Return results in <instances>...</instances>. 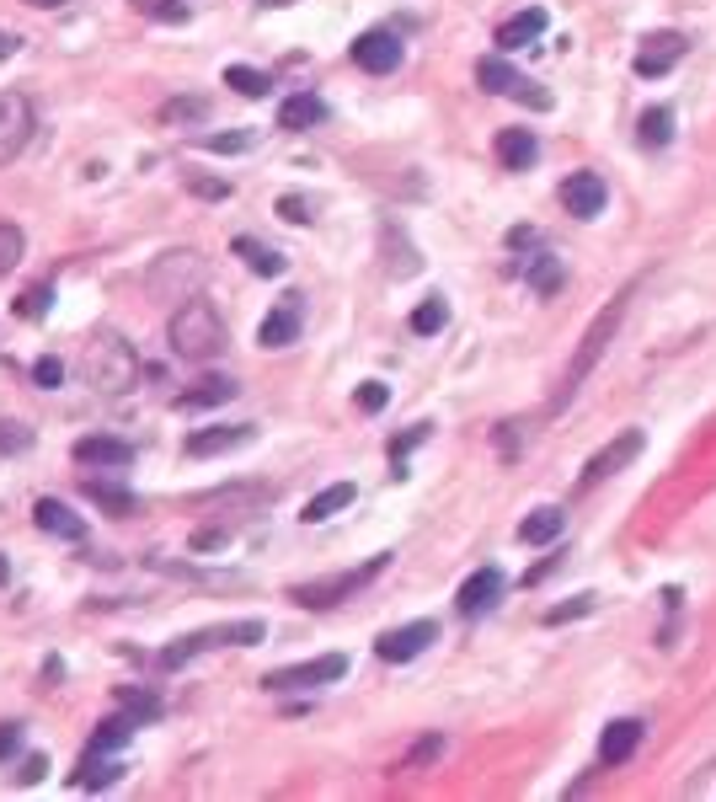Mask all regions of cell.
<instances>
[{
	"label": "cell",
	"instance_id": "1",
	"mask_svg": "<svg viewBox=\"0 0 716 802\" xmlns=\"http://www.w3.org/2000/svg\"><path fill=\"white\" fill-rule=\"evenodd\" d=\"M166 343L177 359H188V364H209V359H220V353L230 348V332H225V321L220 311H214L209 300H182L177 311H171L166 321Z\"/></svg>",
	"mask_w": 716,
	"mask_h": 802
},
{
	"label": "cell",
	"instance_id": "2",
	"mask_svg": "<svg viewBox=\"0 0 716 802\" xmlns=\"http://www.w3.org/2000/svg\"><path fill=\"white\" fill-rule=\"evenodd\" d=\"M631 289L636 284H626L620 295L604 305V311L588 321V332H583V343H578V353H572V364H567V375H562V391H556V407H567L572 396H578V385L594 375L599 369V359H604V348L615 343V332H620V321H626V305H631Z\"/></svg>",
	"mask_w": 716,
	"mask_h": 802
},
{
	"label": "cell",
	"instance_id": "3",
	"mask_svg": "<svg viewBox=\"0 0 716 802\" xmlns=\"http://www.w3.org/2000/svg\"><path fill=\"white\" fill-rule=\"evenodd\" d=\"M81 375H86L91 391L123 396V391H134V380H139V353L123 343L118 332H97L81 353Z\"/></svg>",
	"mask_w": 716,
	"mask_h": 802
},
{
	"label": "cell",
	"instance_id": "4",
	"mask_svg": "<svg viewBox=\"0 0 716 802\" xmlns=\"http://www.w3.org/2000/svg\"><path fill=\"white\" fill-rule=\"evenodd\" d=\"M385 567H391V551L369 557L364 567H348V573H332V578H316V583H294L289 599H294V605H305V610H332V605H342L348 594L364 589V583H375Z\"/></svg>",
	"mask_w": 716,
	"mask_h": 802
},
{
	"label": "cell",
	"instance_id": "5",
	"mask_svg": "<svg viewBox=\"0 0 716 802\" xmlns=\"http://www.w3.org/2000/svg\"><path fill=\"white\" fill-rule=\"evenodd\" d=\"M268 637L262 621H225V626H209V631H193V637H177L171 647H161V669H182L188 658L209 653V647H257Z\"/></svg>",
	"mask_w": 716,
	"mask_h": 802
},
{
	"label": "cell",
	"instance_id": "6",
	"mask_svg": "<svg viewBox=\"0 0 716 802\" xmlns=\"http://www.w3.org/2000/svg\"><path fill=\"white\" fill-rule=\"evenodd\" d=\"M204 257L198 252H166L155 268L145 273V284L155 289L161 300H193L198 295V284H204Z\"/></svg>",
	"mask_w": 716,
	"mask_h": 802
},
{
	"label": "cell",
	"instance_id": "7",
	"mask_svg": "<svg viewBox=\"0 0 716 802\" xmlns=\"http://www.w3.org/2000/svg\"><path fill=\"white\" fill-rule=\"evenodd\" d=\"M476 81H481V91H492V97L524 102V107H535V113H546V107H551V91H540L529 75L513 70L508 59H476Z\"/></svg>",
	"mask_w": 716,
	"mask_h": 802
},
{
	"label": "cell",
	"instance_id": "8",
	"mask_svg": "<svg viewBox=\"0 0 716 802\" xmlns=\"http://www.w3.org/2000/svg\"><path fill=\"white\" fill-rule=\"evenodd\" d=\"M348 674V658L342 653H321V658H305V663H289V669H268L262 685L268 690H321Z\"/></svg>",
	"mask_w": 716,
	"mask_h": 802
},
{
	"label": "cell",
	"instance_id": "9",
	"mask_svg": "<svg viewBox=\"0 0 716 802\" xmlns=\"http://www.w3.org/2000/svg\"><path fill=\"white\" fill-rule=\"evenodd\" d=\"M33 102L22 91H0V166L17 161L27 145H33Z\"/></svg>",
	"mask_w": 716,
	"mask_h": 802
},
{
	"label": "cell",
	"instance_id": "10",
	"mask_svg": "<svg viewBox=\"0 0 716 802\" xmlns=\"http://www.w3.org/2000/svg\"><path fill=\"white\" fill-rule=\"evenodd\" d=\"M642 444H647V434H642V428H626V434H620V439H610V444H604V450H594V455H588V466H583V476H578V487L588 492V487L610 482L615 471H626L631 460L642 455Z\"/></svg>",
	"mask_w": 716,
	"mask_h": 802
},
{
	"label": "cell",
	"instance_id": "11",
	"mask_svg": "<svg viewBox=\"0 0 716 802\" xmlns=\"http://www.w3.org/2000/svg\"><path fill=\"white\" fill-rule=\"evenodd\" d=\"M439 637L433 621H407V626H391L385 637L375 642V658L380 663H412L417 653H428V642Z\"/></svg>",
	"mask_w": 716,
	"mask_h": 802
},
{
	"label": "cell",
	"instance_id": "12",
	"mask_svg": "<svg viewBox=\"0 0 716 802\" xmlns=\"http://www.w3.org/2000/svg\"><path fill=\"white\" fill-rule=\"evenodd\" d=\"M353 65L369 70V75H391L401 65V38L385 33V27H369V33H358L353 43Z\"/></svg>",
	"mask_w": 716,
	"mask_h": 802
},
{
	"label": "cell",
	"instance_id": "13",
	"mask_svg": "<svg viewBox=\"0 0 716 802\" xmlns=\"http://www.w3.org/2000/svg\"><path fill=\"white\" fill-rule=\"evenodd\" d=\"M257 439V423H214V428H198L188 434V455L193 460H209V455H230L241 450V444Z\"/></svg>",
	"mask_w": 716,
	"mask_h": 802
},
{
	"label": "cell",
	"instance_id": "14",
	"mask_svg": "<svg viewBox=\"0 0 716 802\" xmlns=\"http://www.w3.org/2000/svg\"><path fill=\"white\" fill-rule=\"evenodd\" d=\"M562 204H567V214H578V220H599L604 204H610V188H604L599 172H572L562 182Z\"/></svg>",
	"mask_w": 716,
	"mask_h": 802
},
{
	"label": "cell",
	"instance_id": "15",
	"mask_svg": "<svg viewBox=\"0 0 716 802\" xmlns=\"http://www.w3.org/2000/svg\"><path fill=\"white\" fill-rule=\"evenodd\" d=\"M679 59H684V38H679V33H652V38H642V49H636L631 70L642 75V81H652V75H668Z\"/></svg>",
	"mask_w": 716,
	"mask_h": 802
},
{
	"label": "cell",
	"instance_id": "16",
	"mask_svg": "<svg viewBox=\"0 0 716 802\" xmlns=\"http://www.w3.org/2000/svg\"><path fill=\"white\" fill-rule=\"evenodd\" d=\"M497 599H503V573H497V567H476V573L460 583L455 610H460V615H487Z\"/></svg>",
	"mask_w": 716,
	"mask_h": 802
},
{
	"label": "cell",
	"instance_id": "17",
	"mask_svg": "<svg viewBox=\"0 0 716 802\" xmlns=\"http://www.w3.org/2000/svg\"><path fill=\"white\" fill-rule=\"evenodd\" d=\"M75 460H81V466H107V471H123V466H134V444L107 439V434H86V439H75Z\"/></svg>",
	"mask_w": 716,
	"mask_h": 802
},
{
	"label": "cell",
	"instance_id": "18",
	"mask_svg": "<svg viewBox=\"0 0 716 802\" xmlns=\"http://www.w3.org/2000/svg\"><path fill=\"white\" fill-rule=\"evenodd\" d=\"M636 749H642V722L636 717H620L599 733V765H626Z\"/></svg>",
	"mask_w": 716,
	"mask_h": 802
},
{
	"label": "cell",
	"instance_id": "19",
	"mask_svg": "<svg viewBox=\"0 0 716 802\" xmlns=\"http://www.w3.org/2000/svg\"><path fill=\"white\" fill-rule=\"evenodd\" d=\"M33 519H38V530H43V535H59V541H86V519H81V514H70V508L59 503V498H38Z\"/></svg>",
	"mask_w": 716,
	"mask_h": 802
},
{
	"label": "cell",
	"instance_id": "20",
	"mask_svg": "<svg viewBox=\"0 0 716 802\" xmlns=\"http://www.w3.org/2000/svg\"><path fill=\"white\" fill-rule=\"evenodd\" d=\"M300 300L305 295H284V305L262 321V332H257V343L262 348H289L294 337H300Z\"/></svg>",
	"mask_w": 716,
	"mask_h": 802
},
{
	"label": "cell",
	"instance_id": "21",
	"mask_svg": "<svg viewBox=\"0 0 716 802\" xmlns=\"http://www.w3.org/2000/svg\"><path fill=\"white\" fill-rule=\"evenodd\" d=\"M316 123H326V102L316 97V91H294V97H284V107H278V129L300 134V129H316Z\"/></svg>",
	"mask_w": 716,
	"mask_h": 802
},
{
	"label": "cell",
	"instance_id": "22",
	"mask_svg": "<svg viewBox=\"0 0 716 802\" xmlns=\"http://www.w3.org/2000/svg\"><path fill=\"white\" fill-rule=\"evenodd\" d=\"M546 6H524L519 17H508L503 27H497V49H524V43H535L540 33H546Z\"/></svg>",
	"mask_w": 716,
	"mask_h": 802
},
{
	"label": "cell",
	"instance_id": "23",
	"mask_svg": "<svg viewBox=\"0 0 716 802\" xmlns=\"http://www.w3.org/2000/svg\"><path fill=\"white\" fill-rule=\"evenodd\" d=\"M497 161H503L508 172H529V166L540 161V140L529 129H503L497 134Z\"/></svg>",
	"mask_w": 716,
	"mask_h": 802
},
{
	"label": "cell",
	"instance_id": "24",
	"mask_svg": "<svg viewBox=\"0 0 716 802\" xmlns=\"http://www.w3.org/2000/svg\"><path fill=\"white\" fill-rule=\"evenodd\" d=\"M236 391H241V385L230 380V375H209V380H198L193 391H182L177 407H182V412H204V407H220V401H230Z\"/></svg>",
	"mask_w": 716,
	"mask_h": 802
},
{
	"label": "cell",
	"instance_id": "25",
	"mask_svg": "<svg viewBox=\"0 0 716 802\" xmlns=\"http://www.w3.org/2000/svg\"><path fill=\"white\" fill-rule=\"evenodd\" d=\"M230 252H236V257H246V268H252V273H262V279H278V273L289 268V262H284V252L262 246L257 236H236V241H230Z\"/></svg>",
	"mask_w": 716,
	"mask_h": 802
},
{
	"label": "cell",
	"instance_id": "26",
	"mask_svg": "<svg viewBox=\"0 0 716 802\" xmlns=\"http://www.w3.org/2000/svg\"><path fill=\"white\" fill-rule=\"evenodd\" d=\"M353 498H358V487H353V482H332V487H321L316 498L305 503V514H300V519H305V524H321V519L342 514V508H348Z\"/></svg>",
	"mask_w": 716,
	"mask_h": 802
},
{
	"label": "cell",
	"instance_id": "27",
	"mask_svg": "<svg viewBox=\"0 0 716 802\" xmlns=\"http://www.w3.org/2000/svg\"><path fill=\"white\" fill-rule=\"evenodd\" d=\"M134 728H145L134 712H118V717H107L97 733H91V754H113V749H123L134 738Z\"/></svg>",
	"mask_w": 716,
	"mask_h": 802
},
{
	"label": "cell",
	"instance_id": "28",
	"mask_svg": "<svg viewBox=\"0 0 716 802\" xmlns=\"http://www.w3.org/2000/svg\"><path fill=\"white\" fill-rule=\"evenodd\" d=\"M562 508H535V514H529L524 524H519V541L524 546H546V541H556V535H562Z\"/></svg>",
	"mask_w": 716,
	"mask_h": 802
},
{
	"label": "cell",
	"instance_id": "29",
	"mask_svg": "<svg viewBox=\"0 0 716 802\" xmlns=\"http://www.w3.org/2000/svg\"><path fill=\"white\" fill-rule=\"evenodd\" d=\"M86 498L97 503V508H107L113 519L139 514V498H134V492H123V487H113V482H86Z\"/></svg>",
	"mask_w": 716,
	"mask_h": 802
},
{
	"label": "cell",
	"instance_id": "30",
	"mask_svg": "<svg viewBox=\"0 0 716 802\" xmlns=\"http://www.w3.org/2000/svg\"><path fill=\"white\" fill-rule=\"evenodd\" d=\"M636 140H642L647 150H658L674 140V107H647L642 113V129H636Z\"/></svg>",
	"mask_w": 716,
	"mask_h": 802
},
{
	"label": "cell",
	"instance_id": "31",
	"mask_svg": "<svg viewBox=\"0 0 716 802\" xmlns=\"http://www.w3.org/2000/svg\"><path fill=\"white\" fill-rule=\"evenodd\" d=\"M209 118V97H171L161 107V123H204Z\"/></svg>",
	"mask_w": 716,
	"mask_h": 802
},
{
	"label": "cell",
	"instance_id": "32",
	"mask_svg": "<svg viewBox=\"0 0 716 802\" xmlns=\"http://www.w3.org/2000/svg\"><path fill=\"white\" fill-rule=\"evenodd\" d=\"M123 776V765H113V760H102L97 765V754H86V765L75 770V786H86V792H97V786H113Z\"/></svg>",
	"mask_w": 716,
	"mask_h": 802
},
{
	"label": "cell",
	"instance_id": "33",
	"mask_svg": "<svg viewBox=\"0 0 716 802\" xmlns=\"http://www.w3.org/2000/svg\"><path fill=\"white\" fill-rule=\"evenodd\" d=\"M444 321H449V305L433 295V300H423V305L412 311V332H417V337H433V332H444Z\"/></svg>",
	"mask_w": 716,
	"mask_h": 802
},
{
	"label": "cell",
	"instance_id": "34",
	"mask_svg": "<svg viewBox=\"0 0 716 802\" xmlns=\"http://www.w3.org/2000/svg\"><path fill=\"white\" fill-rule=\"evenodd\" d=\"M225 86H236L241 97H268V75L262 70H246V65H225Z\"/></svg>",
	"mask_w": 716,
	"mask_h": 802
},
{
	"label": "cell",
	"instance_id": "35",
	"mask_svg": "<svg viewBox=\"0 0 716 802\" xmlns=\"http://www.w3.org/2000/svg\"><path fill=\"white\" fill-rule=\"evenodd\" d=\"M556 284H562V262H556V257H535V262H529V289H535V295H556Z\"/></svg>",
	"mask_w": 716,
	"mask_h": 802
},
{
	"label": "cell",
	"instance_id": "36",
	"mask_svg": "<svg viewBox=\"0 0 716 802\" xmlns=\"http://www.w3.org/2000/svg\"><path fill=\"white\" fill-rule=\"evenodd\" d=\"M118 701H123V712H134L139 722H155V717H161V696H150V690H129V685H123Z\"/></svg>",
	"mask_w": 716,
	"mask_h": 802
},
{
	"label": "cell",
	"instance_id": "37",
	"mask_svg": "<svg viewBox=\"0 0 716 802\" xmlns=\"http://www.w3.org/2000/svg\"><path fill=\"white\" fill-rule=\"evenodd\" d=\"M22 252H27V236H22L17 225H0V279H6V273L22 262Z\"/></svg>",
	"mask_w": 716,
	"mask_h": 802
},
{
	"label": "cell",
	"instance_id": "38",
	"mask_svg": "<svg viewBox=\"0 0 716 802\" xmlns=\"http://www.w3.org/2000/svg\"><path fill=\"white\" fill-rule=\"evenodd\" d=\"M134 6L155 22H188V0H134Z\"/></svg>",
	"mask_w": 716,
	"mask_h": 802
},
{
	"label": "cell",
	"instance_id": "39",
	"mask_svg": "<svg viewBox=\"0 0 716 802\" xmlns=\"http://www.w3.org/2000/svg\"><path fill=\"white\" fill-rule=\"evenodd\" d=\"M588 610H599V594H578L572 605L546 610V626H567V621H578V615H588Z\"/></svg>",
	"mask_w": 716,
	"mask_h": 802
},
{
	"label": "cell",
	"instance_id": "40",
	"mask_svg": "<svg viewBox=\"0 0 716 802\" xmlns=\"http://www.w3.org/2000/svg\"><path fill=\"white\" fill-rule=\"evenodd\" d=\"M278 214H284L289 225H310V220H316V204H310L305 193H284V198H278Z\"/></svg>",
	"mask_w": 716,
	"mask_h": 802
},
{
	"label": "cell",
	"instance_id": "41",
	"mask_svg": "<svg viewBox=\"0 0 716 802\" xmlns=\"http://www.w3.org/2000/svg\"><path fill=\"white\" fill-rule=\"evenodd\" d=\"M385 401H391V385H385V380H364V385H358V407H364V412H385Z\"/></svg>",
	"mask_w": 716,
	"mask_h": 802
},
{
	"label": "cell",
	"instance_id": "42",
	"mask_svg": "<svg viewBox=\"0 0 716 802\" xmlns=\"http://www.w3.org/2000/svg\"><path fill=\"white\" fill-rule=\"evenodd\" d=\"M439 754H444V738H423V744H417V749H412V754H407V760H401L396 770H417V765L439 760Z\"/></svg>",
	"mask_w": 716,
	"mask_h": 802
},
{
	"label": "cell",
	"instance_id": "43",
	"mask_svg": "<svg viewBox=\"0 0 716 802\" xmlns=\"http://www.w3.org/2000/svg\"><path fill=\"white\" fill-rule=\"evenodd\" d=\"M33 380L43 385V391H54V385L65 380V364H59L54 353H49V359H38V364H33Z\"/></svg>",
	"mask_w": 716,
	"mask_h": 802
},
{
	"label": "cell",
	"instance_id": "44",
	"mask_svg": "<svg viewBox=\"0 0 716 802\" xmlns=\"http://www.w3.org/2000/svg\"><path fill=\"white\" fill-rule=\"evenodd\" d=\"M43 311H49V284L27 289V295L17 300V316H43Z\"/></svg>",
	"mask_w": 716,
	"mask_h": 802
},
{
	"label": "cell",
	"instance_id": "45",
	"mask_svg": "<svg viewBox=\"0 0 716 802\" xmlns=\"http://www.w3.org/2000/svg\"><path fill=\"white\" fill-rule=\"evenodd\" d=\"M22 722H0V760H11V754H17L22 749Z\"/></svg>",
	"mask_w": 716,
	"mask_h": 802
},
{
	"label": "cell",
	"instance_id": "46",
	"mask_svg": "<svg viewBox=\"0 0 716 802\" xmlns=\"http://www.w3.org/2000/svg\"><path fill=\"white\" fill-rule=\"evenodd\" d=\"M43 776H49V760H43V754H27L22 770H17V781H22V786H38Z\"/></svg>",
	"mask_w": 716,
	"mask_h": 802
},
{
	"label": "cell",
	"instance_id": "47",
	"mask_svg": "<svg viewBox=\"0 0 716 802\" xmlns=\"http://www.w3.org/2000/svg\"><path fill=\"white\" fill-rule=\"evenodd\" d=\"M246 145H252V134H214L209 140L214 156H236V150H246Z\"/></svg>",
	"mask_w": 716,
	"mask_h": 802
},
{
	"label": "cell",
	"instance_id": "48",
	"mask_svg": "<svg viewBox=\"0 0 716 802\" xmlns=\"http://www.w3.org/2000/svg\"><path fill=\"white\" fill-rule=\"evenodd\" d=\"M188 188L198 198H230V182H214V177H188Z\"/></svg>",
	"mask_w": 716,
	"mask_h": 802
},
{
	"label": "cell",
	"instance_id": "49",
	"mask_svg": "<svg viewBox=\"0 0 716 802\" xmlns=\"http://www.w3.org/2000/svg\"><path fill=\"white\" fill-rule=\"evenodd\" d=\"M214 546H230V535L225 530H198L193 535V551H214Z\"/></svg>",
	"mask_w": 716,
	"mask_h": 802
},
{
	"label": "cell",
	"instance_id": "50",
	"mask_svg": "<svg viewBox=\"0 0 716 802\" xmlns=\"http://www.w3.org/2000/svg\"><path fill=\"white\" fill-rule=\"evenodd\" d=\"M6 578H11V562H6V557H0V583H6Z\"/></svg>",
	"mask_w": 716,
	"mask_h": 802
},
{
	"label": "cell",
	"instance_id": "51",
	"mask_svg": "<svg viewBox=\"0 0 716 802\" xmlns=\"http://www.w3.org/2000/svg\"><path fill=\"white\" fill-rule=\"evenodd\" d=\"M257 6H294V0H257Z\"/></svg>",
	"mask_w": 716,
	"mask_h": 802
},
{
	"label": "cell",
	"instance_id": "52",
	"mask_svg": "<svg viewBox=\"0 0 716 802\" xmlns=\"http://www.w3.org/2000/svg\"><path fill=\"white\" fill-rule=\"evenodd\" d=\"M33 6H59V0H33Z\"/></svg>",
	"mask_w": 716,
	"mask_h": 802
}]
</instances>
